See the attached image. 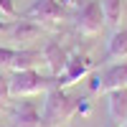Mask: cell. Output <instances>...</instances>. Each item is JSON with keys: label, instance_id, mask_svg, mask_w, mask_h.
I'll return each instance as SVG.
<instances>
[{"label": "cell", "instance_id": "obj_1", "mask_svg": "<svg viewBox=\"0 0 127 127\" xmlns=\"http://www.w3.org/2000/svg\"><path fill=\"white\" fill-rule=\"evenodd\" d=\"M10 79V97H36V94H46L54 87H61L59 76H46L36 69H26V71H13Z\"/></svg>", "mask_w": 127, "mask_h": 127}, {"label": "cell", "instance_id": "obj_2", "mask_svg": "<svg viewBox=\"0 0 127 127\" xmlns=\"http://www.w3.org/2000/svg\"><path fill=\"white\" fill-rule=\"evenodd\" d=\"M43 125L41 127H56L61 122H69L76 114V99L69 97L66 89L54 87L51 92H46V102H43Z\"/></svg>", "mask_w": 127, "mask_h": 127}, {"label": "cell", "instance_id": "obj_3", "mask_svg": "<svg viewBox=\"0 0 127 127\" xmlns=\"http://www.w3.org/2000/svg\"><path fill=\"white\" fill-rule=\"evenodd\" d=\"M127 87V61H117L104 66L97 76H92V92L94 94H107L114 89Z\"/></svg>", "mask_w": 127, "mask_h": 127}, {"label": "cell", "instance_id": "obj_4", "mask_svg": "<svg viewBox=\"0 0 127 127\" xmlns=\"http://www.w3.org/2000/svg\"><path fill=\"white\" fill-rule=\"evenodd\" d=\"M104 26H107V23H104L99 0H89V3L76 13V31L81 36H89V38L92 36H99Z\"/></svg>", "mask_w": 127, "mask_h": 127}, {"label": "cell", "instance_id": "obj_5", "mask_svg": "<svg viewBox=\"0 0 127 127\" xmlns=\"http://www.w3.org/2000/svg\"><path fill=\"white\" fill-rule=\"evenodd\" d=\"M69 15L71 13L59 0H36V3L28 8V13H26V18L36 20V23H54V26H59L61 20H66Z\"/></svg>", "mask_w": 127, "mask_h": 127}, {"label": "cell", "instance_id": "obj_6", "mask_svg": "<svg viewBox=\"0 0 127 127\" xmlns=\"http://www.w3.org/2000/svg\"><path fill=\"white\" fill-rule=\"evenodd\" d=\"M94 69V64L89 56H81V54H69V61H66V66H64L61 71V89H66L71 87V84H76L81 76H87V74Z\"/></svg>", "mask_w": 127, "mask_h": 127}, {"label": "cell", "instance_id": "obj_7", "mask_svg": "<svg viewBox=\"0 0 127 127\" xmlns=\"http://www.w3.org/2000/svg\"><path fill=\"white\" fill-rule=\"evenodd\" d=\"M13 127H41L43 125V114L36 107V102H31L28 97L20 99V104L13 109Z\"/></svg>", "mask_w": 127, "mask_h": 127}, {"label": "cell", "instance_id": "obj_8", "mask_svg": "<svg viewBox=\"0 0 127 127\" xmlns=\"http://www.w3.org/2000/svg\"><path fill=\"white\" fill-rule=\"evenodd\" d=\"M41 33H43V26L36 23V20H31V18L15 20V23L10 26V31H8L10 41H20V46H26V43H31V41L41 38Z\"/></svg>", "mask_w": 127, "mask_h": 127}, {"label": "cell", "instance_id": "obj_9", "mask_svg": "<svg viewBox=\"0 0 127 127\" xmlns=\"http://www.w3.org/2000/svg\"><path fill=\"white\" fill-rule=\"evenodd\" d=\"M66 61H69V51L64 48L59 41H48L43 46V64L51 69V76H61Z\"/></svg>", "mask_w": 127, "mask_h": 127}, {"label": "cell", "instance_id": "obj_10", "mask_svg": "<svg viewBox=\"0 0 127 127\" xmlns=\"http://www.w3.org/2000/svg\"><path fill=\"white\" fill-rule=\"evenodd\" d=\"M107 104H109V117L112 122H127V87L125 89H114V92H107Z\"/></svg>", "mask_w": 127, "mask_h": 127}, {"label": "cell", "instance_id": "obj_11", "mask_svg": "<svg viewBox=\"0 0 127 127\" xmlns=\"http://www.w3.org/2000/svg\"><path fill=\"white\" fill-rule=\"evenodd\" d=\"M43 61V51H33V48H15V59L10 64L13 71H26V69H36Z\"/></svg>", "mask_w": 127, "mask_h": 127}, {"label": "cell", "instance_id": "obj_12", "mask_svg": "<svg viewBox=\"0 0 127 127\" xmlns=\"http://www.w3.org/2000/svg\"><path fill=\"white\" fill-rule=\"evenodd\" d=\"M107 59L109 61H125L127 59V28L114 31L107 41Z\"/></svg>", "mask_w": 127, "mask_h": 127}, {"label": "cell", "instance_id": "obj_13", "mask_svg": "<svg viewBox=\"0 0 127 127\" xmlns=\"http://www.w3.org/2000/svg\"><path fill=\"white\" fill-rule=\"evenodd\" d=\"M102 5V15H104V23L107 26H120L122 20V10H125V0H99Z\"/></svg>", "mask_w": 127, "mask_h": 127}, {"label": "cell", "instance_id": "obj_14", "mask_svg": "<svg viewBox=\"0 0 127 127\" xmlns=\"http://www.w3.org/2000/svg\"><path fill=\"white\" fill-rule=\"evenodd\" d=\"M13 59H15V48H10V46H0V69H10Z\"/></svg>", "mask_w": 127, "mask_h": 127}, {"label": "cell", "instance_id": "obj_15", "mask_svg": "<svg viewBox=\"0 0 127 127\" xmlns=\"http://www.w3.org/2000/svg\"><path fill=\"white\" fill-rule=\"evenodd\" d=\"M8 99H10V79L0 71V107H3Z\"/></svg>", "mask_w": 127, "mask_h": 127}, {"label": "cell", "instance_id": "obj_16", "mask_svg": "<svg viewBox=\"0 0 127 127\" xmlns=\"http://www.w3.org/2000/svg\"><path fill=\"white\" fill-rule=\"evenodd\" d=\"M0 13H5L8 18H15V5H13V0H0Z\"/></svg>", "mask_w": 127, "mask_h": 127}, {"label": "cell", "instance_id": "obj_17", "mask_svg": "<svg viewBox=\"0 0 127 127\" xmlns=\"http://www.w3.org/2000/svg\"><path fill=\"white\" fill-rule=\"evenodd\" d=\"M76 114H89V102L87 99H76Z\"/></svg>", "mask_w": 127, "mask_h": 127}, {"label": "cell", "instance_id": "obj_18", "mask_svg": "<svg viewBox=\"0 0 127 127\" xmlns=\"http://www.w3.org/2000/svg\"><path fill=\"white\" fill-rule=\"evenodd\" d=\"M10 26H13V23H8V20H3V18H0V36H3V33H8V31H10Z\"/></svg>", "mask_w": 127, "mask_h": 127}, {"label": "cell", "instance_id": "obj_19", "mask_svg": "<svg viewBox=\"0 0 127 127\" xmlns=\"http://www.w3.org/2000/svg\"><path fill=\"white\" fill-rule=\"evenodd\" d=\"M104 127H120L117 122H107V125H104Z\"/></svg>", "mask_w": 127, "mask_h": 127}, {"label": "cell", "instance_id": "obj_20", "mask_svg": "<svg viewBox=\"0 0 127 127\" xmlns=\"http://www.w3.org/2000/svg\"><path fill=\"white\" fill-rule=\"evenodd\" d=\"M122 127H127V122H125V125H122Z\"/></svg>", "mask_w": 127, "mask_h": 127}]
</instances>
